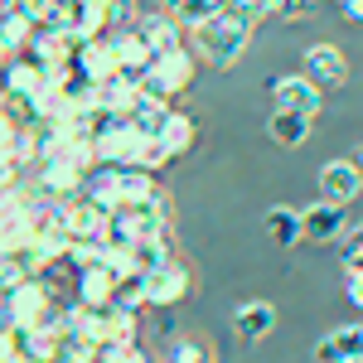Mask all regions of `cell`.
Returning <instances> with one entry per match:
<instances>
[{"label":"cell","instance_id":"6","mask_svg":"<svg viewBox=\"0 0 363 363\" xmlns=\"http://www.w3.org/2000/svg\"><path fill=\"white\" fill-rule=\"evenodd\" d=\"M272 112H296V116H310L320 112V87L310 83L306 73H286L272 83Z\"/></svg>","mask_w":363,"mask_h":363},{"label":"cell","instance_id":"22","mask_svg":"<svg viewBox=\"0 0 363 363\" xmlns=\"http://www.w3.org/2000/svg\"><path fill=\"white\" fill-rule=\"evenodd\" d=\"M165 116H169V102H160V97H136V112L126 116V121H131L136 136L155 140V136H160V126H165Z\"/></svg>","mask_w":363,"mask_h":363},{"label":"cell","instance_id":"24","mask_svg":"<svg viewBox=\"0 0 363 363\" xmlns=\"http://www.w3.org/2000/svg\"><path fill=\"white\" fill-rule=\"evenodd\" d=\"M0 39H5L15 54H25L29 39H34V20H29L25 10H10V15H0Z\"/></svg>","mask_w":363,"mask_h":363},{"label":"cell","instance_id":"5","mask_svg":"<svg viewBox=\"0 0 363 363\" xmlns=\"http://www.w3.org/2000/svg\"><path fill=\"white\" fill-rule=\"evenodd\" d=\"M140 286H145V310H169V306H179V301L189 296L194 277H189L184 262H169V267H160V272H145Z\"/></svg>","mask_w":363,"mask_h":363},{"label":"cell","instance_id":"12","mask_svg":"<svg viewBox=\"0 0 363 363\" xmlns=\"http://www.w3.org/2000/svg\"><path fill=\"white\" fill-rule=\"evenodd\" d=\"M73 73H78L87 87H97L102 78H112V73H116L112 39L102 34V39H92V44H78V54H73Z\"/></svg>","mask_w":363,"mask_h":363},{"label":"cell","instance_id":"13","mask_svg":"<svg viewBox=\"0 0 363 363\" xmlns=\"http://www.w3.org/2000/svg\"><path fill=\"white\" fill-rule=\"evenodd\" d=\"M363 359V325H339L315 344V363H349Z\"/></svg>","mask_w":363,"mask_h":363},{"label":"cell","instance_id":"20","mask_svg":"<svg viewBox=\"0 0 363 363\" xmlns=\"http://www.w3.org/2000/svg\"><path fill=\"white\" fill-rule=\"evenodd\" d=\"M310 131H315V121L310 116H296V112H272L267 116V136L286 145V150H296V145H306Z\"/></svg>","mask_w":363,"mask_h":363},{"label":"cell","instance_id":"17","mask_svg":"<svg viewBox=\"0 0 363 363\" xmlns=\"http://www.w3.org/2000/svg\"><path fill=\"white\" fill-rule=\"evenodd\" d=\"M262 228H267V238H272L281 252H291L296 242H306V233H301V208H291V203H272L267 218H262Z\"/></svg>","mask_w":363,"mask_h":363},{"label":"cell","instance_id":"37","mask_svg":"<svg viewBox=\"0 0 363 363\" xmlns=\"http://www.w3.org/2000/svg\"><path fill=\"white\" fill-rule=\"evenodd\" d=\"M354 165H359V169H363V150H359V160H354Z\"/></svg>","mask_w":363,"mask_h":363},{"label":"cell","instance_id":"31","mask_svg":"<svg viewBox=\"0 0 363 363\" xmlns=\"http://www.w3.org/2000/svg\"><path fill=\"white\" fill-rule=\"evenodd\" d=\"M344 291H349V306L363 310V272H344Z\"/></svg>","mask_w":363,"mask_h":363},{"label":"cell","instance_id":"9","mask_svg":"<svg viewBox=\"0 0 363 363\" xmlns=\"http://www.w3.org/2000/svg\"><path fill=\"white\" fill-rule=\"evenodd\" d=\"M116 272L107 262H97V267H78L73 272V301L78 306H112L116 301Z\"/></svg>","mask_w":363,"mask_h":363},{"label":"cell","instance_id":"38","mask_svg":"<svg viewBox=\"0 0 363 363\" xmlns=\"http://www.w3.org/2000/svg\"><path fill=\"white\" fill-rule=\"evenodd\" d=\"M349 363H363V359H349Z\"/></svg>","mask_w":363,"mask_h":363},{"label":"cell","instance_id":"11","mask_svg":"<svg viewBox=\"0 0 363 363\" xmlns=\"http://www.w3.org/2000/svg\"><path fill=\"white\" fill-rule=\"evenodd\" d=\"M306 78L320 87V92H325V87H344L349 83V58L339 54L335 44H310L306 49Z\"/></svg>","mask_w":363,"mask_h":363},{"label":"cell","instance_id":"32","mask_svg":"<svg viewBox=\"0 0 363 363\" xmlns=\"http://www.w3.org/2000/svg\"><path fill=\"white\" fill-rule=\"evenodd\" d=\"M339 10H344V20L363 25V0H339Z\"/></svg>","mask_w":363,"mask_h":363},{"label":"cell","instance_id":"15","mask_svg":"<svg viewBox=\"0 0 363 363\" xmlns=\"http://www.w3.org/2000/svg\"><path fill=\"white\" fill-rule=\"evenodd\" d=\"M107 39H112V54H116V68H121V73H136V78H140V73L155 63V49L140 39L136 25L121 29V34H107Z\"/></svg>","mask_w":363,"mask_h":363},{"label":"cell","instance_id":"21","mask_svg":"<svg viewBox=\"0 0 363 363\" xmlns=\"http://www.w3.org/2000/svg\"><path fill=\"white\" fill-rule=\"evenodd\" d=\"M116 194H121V208H136V203L160 194V184L145 169H116Z\"/></svg>","mask_w":363,"mask_h":363},{"label":"cell","instance_id":"25","mask_svg":"<svg viewBox=\"0 0 363 363\" xmlns=\"http://www.w3.org/2000/svg\"><path fill=\"white\" fill-rule=\"evenodd\" d=\"M213 15L218 20H228V25H238V29H257V10H252V0H213Z\"/></svg>","mask_w":363,"mask_h":363},{"label":"cell","instance_id":"35","mask_svg":"<svg viewBox=\"0 0 363 363\" xmlns=\"http://www.w3.org/2000/svg\"><path fill=\"white\" fill-rule=\"evenodd\" d=\"M252 10H257V15H272V10H277V0H252Z\"/></svg>","mask_w":363,"mask_h":363},{"label":"cell","instance_id":"29","mask_svg":"<svg viewBox=\"0 0 363 363\" xmlns=\"http://www.w3.org/2000/svg\"><path fill=\"white\" fill-rule=\"evenodd\" d=\"M315 5H320V0H277L272 15H277V20H306V15H315Z\"/></svg>","mask_w":363,"mask_h":363},{"label":"cell","instance_id":"33","mask_svg":"<svg viewBox=\"0 0 363 363\" xmlns=\"http://www.w3.org/2000/svg\"><path fill=\"white\" fill-rule=\"evenodd\" d=\"M87 354H92V349H87ZM87 354H73V349H58V359H54V363H92Z\"/></svg>","mask_w":363,"mask_h":363},{"label":"cell","instance_id":"3","mask_svg":"<svg viewBox=\"0 0 363 363\" xmlns=\"http://www.w3.org/2000/svg\"><path fill=\"white\" fill-rule=\"evenodd\" d=\"M0 306H5V330H39L44 320H49V310L58 306L54 296L44 291V281L39 277H29V281H20L10 296H0Z\"/></svg>","mask_w":363,"mask_h":363},{"label":"cell","instance_id":"16","mask_svg":"<svg viewBox=\"0 0 363 363\" xmlns=\"http://www.w3.org/2000/svg\"><path fill=\"white\" fill-rule=\"evenodd\" d=\"M136 29H140V39H145L155 54H169V49H184V44H189V39H184V29L174 25L165 10H150V15H140Z\"/></svg>","mask_w":363,"mask_h":363},{"label":"cell","instance_id":"28","mask_svg":"<svg viewBox=\"0 0 363 363\" xmlns=\"http://www.w3.org/2000/svg\"><path fill=\"white\" fill-rule=\"evenodd\" d=\"M344 272H363V228L344 233Z\"/></svg>","mask_w":363,"mask_h":363},{"label":"cell","instance_id":"23","mask_svg":"<svg viewBox=\"0 0 363 363\" xmlns=\"http://www.w3.org/2000/svg\"><path fill=\"white\" fill-rule=\"evenodd\" d=\"M160 10H165V15L184 29V34L213 20V0H160Z\"/></svg>","mask_w":363,"mask_h":363},{"label":"cell","instance_id":"1","mask_svg":"<svg viewBox=\"0 0 363 363\" xmlns=\"http://www.w3.org/2000/svg\"><path fill=\"white\" fill-rule=\"evenodd\" d=\"M199 58H194V49L184 44V49H169V54H155V63L145 68L136 78V92L140 97H160V102H174L184 87H194V68Z\"/></svg>","mask_w":363,"mask_h":363},{"label":"cell","instance_id":"30","mask_svg":"<svg viewBox=\"0 0 363 363\" xmlns=\"http://www.w3.org/2000/svg\"><path fill=\"white\" fill-rule=\"evenodd\" d=\"M15 359H20V335L0 330V363H15Z\"/></svg>","mask_w":363,"mask_h":363},{"label":"cell","instance_id":"10","mask_svg":"<svg viewBox=\"0 0 363 363\" xmlns=\"http://www.w3.org/2000/svg\"><path fill=\"white\" fill-rule=\"evenodd\" d=\"M301 233H306L310 242H344V233H349V213L339 208V203H310L301 208Z\"/></svg>","mask_w":363,"mask_h":363},{"label":"cell","instance_id":"36","mask_svg":"<svg viewBox=\"0 0 363 363\" xmlns=\"http://www.w3.org/2000/svg\"><path fill=\"white\" fill-rule=\"evenodd\" d=\"M10 10H15V0H0V15H10Z\"/></svg>","mask_w":363,"mask_h":363},{"label":"cell","instance_id":"27","mask_svg":"<svg viewBox=\"0 0 363 363\" xmlns=\"http://www.w3.org/2000/svg\"><path fill=\"white\" fill-rule=\"evenodd\" d=\"M140 20L136 0H107V34H121V29H131Z\"/></svg>","mask_w":363,"mask_h":363},{"label":"cell","instance_id":"19","mask_svg":"<svg viewBox=\"0 0 363 363\" xmlns=\"http://www.w3.org/2000/svg\"><path fill=\"white\" fill-rule=\"evenodd\" d=\"M126 257H131V272H136V277L160 272V267H169V262H179V257H174V242H169V233H160V238H140Z\"/></svg>","mask_w":363,"mask_h":363},{"label":"cell","instance_id":"8","mask_svg":"<svg viewBox=\"0 0 363 363\" xmlns=\"http://www.w3.org/2000/svg\"><path fill=\"white\" fill-rule=\"evenodd\" d=\"M320 194H325V203L349 208V203L363 194V169L354 165V160H330V165L320 169Z\"/></svg>","mask_w":363,"mask_h":363},{"label":"cell","instance_id":"7","mask_svg":"<svg viewBox=\"0 0 363 363\" xmlns=\"http://www.w3.org/2000/svg\"><path fill=\"white\" fill-rule=\"evenodd\" d=\"M136 97H140L136 92V73H121V68L92 87V107H97L102 116H116V121H126V116L136 112Z\"/></svg>","mask_w":363,"mask_h":363},{"label":"cell","instance_id":"34","mask_svg":"<svg viewBox=\"0 0 363 363\" xmlns=\"http://www.w3.org/2000/svg\"><path fill=\"white\" fill-rule=\"evenodd\" d=\"M15 58H20V54H15V49H10V44H5V39H0V73H5V68H10V63H15Z\"/></svg>","mask_w":363,"mask_h":363},{"label":"cell","instance_id":"26","mask_svg":"<svg viewBox=\"0 0 363 363\" xmlns=\"http://www.w3.org/2000/svg\"><path fill=\"white\" fill-rule=\"evenodd\" d=\"M169 363H213V354L199 335H179L169 344Z\"/></svg>","mask_w":363,"mask_h":363},{"label":"cell","instance_id":"18","mask_svg":"<svg viewBox=\"0 0 363 363\" xmlns=\"http://www.w3.org/2000/svg\"><path fill=\"white\" fill-rule=\"evenodd\" d=\"M160 145H165V155L174 160V155H184V150H194V140H199V121L189 112H179V107H169L165 116V126H160Z\"/></svg>","mask_w":363,"mask_h":363},{"label":"cell","instance_id":"2","mask_svg":"<svg viewBox=\"0 0 363 363\" xmlns=\"http://www.w3.org/2000/svg\"><path fill=\"white\" fill-rule=\"evenodd\" d=\"M189 49H194V58H203L208 68H233L238 58H242V49L252 44V29H238V25H228V20H208V25H199V29H189Z\"/></svg>","mask_w":363,"mask_h":363},{"label":"cell","instance_id":"4","mask_svg":"<svg viewBox=\"0 0 363 363\" xmlns=\"http://www.w3.org/2000/svg\"><path fill=\"white\" fill-rule=\"evenodd\" d=\"M83 184H87V169L78 165L68 150L39 160V199H49V203H73V199H83Z\"/></svg>","mask_w":363,"mask_h":363},{"label":"cell","instance_id":"14","mask_svg":"<svg viewBox=\"0 0 363 363\" xmlns=\"http://www.w3.org/2000/svg\"><path fill=\"white\" fill-rule=\"evenodd\" d=\"M233 330H238V339H247V344L267 339L277 330V306L272 301H242V306L233 310Z\"/></svg>","mask_w":363,"mask_h":363}]
</instances>
